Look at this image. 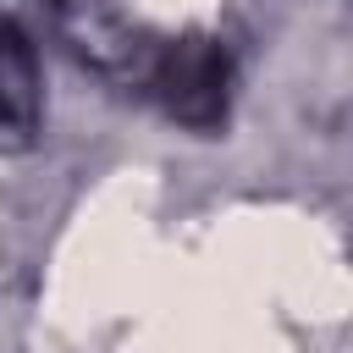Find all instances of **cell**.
I'll return each instance as SVG.
<instances>
[{
  "mask_svg": "<svg viewBox=\"0 0 353 353\" xmlns=\"http://www.w3.org/2000/svg\"><path fill=\"white\" fill-rule=\"evenodd\" d=\"M44 110V77L28 33L0 11V149H22L39 132Z\"/></svg>",
  "mask_w": 353,
  "mask_h": 353,
  "instance_id": "cell-2",
  "label": "cell"
},
{
  "mask_svg": "<svg viewBox=\"0 0 353 353\" xmlns=\"http://www.w3.org/2000/svg\"><path fill=\"white\" fill-rule=\"evenodd\" d=\"M55 6H66V0H55Z\"/></svg>",
  "mask_w": 353,
  "mask_h": 353,
  "instance_id": "cell-3",
  "label": "cell"
},
{
  "mask_svg": "<svg viewBox=\"0 0 353 353\" xmlns=\"http://www.w3.org/2000/svg\"><path fill=\"white\" fill-rule=\"evenodd\" d=\"M149 94L171 121L193 132H215L232 110V55L215 39H171L149 72Z\"/></svg>",
  "mask_w": 353,
  "mask_h": 353,
  "instance_id": "cell-1",
  "label": "cell"
}]
</instances>
